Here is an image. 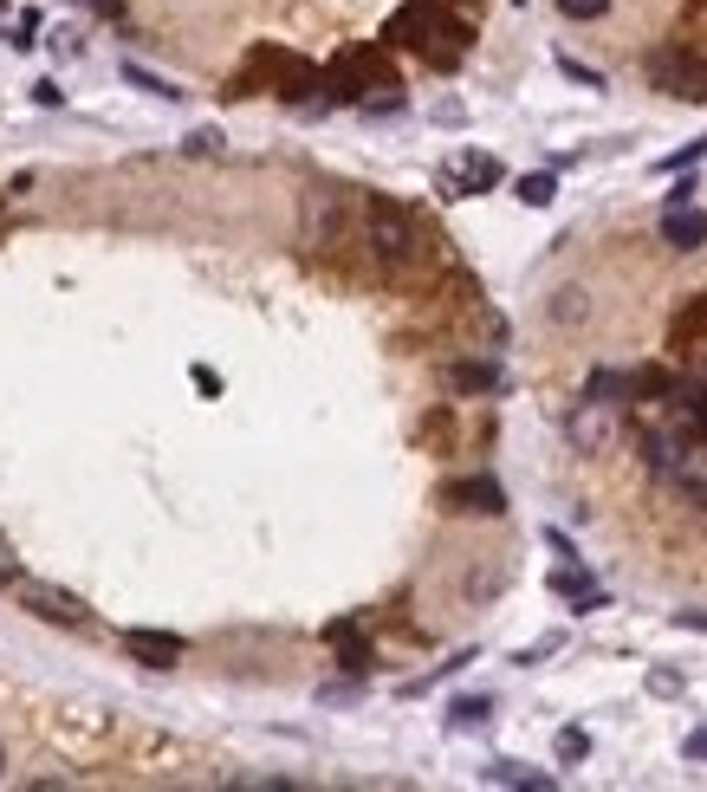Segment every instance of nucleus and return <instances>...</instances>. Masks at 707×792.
Masks as SVG:
<instances>
[{
    "label": "nucleus",
    "instance_id": "14",
    "mask_svg": "<svg viewBox=\"0 0 707 792\" xmlns=\"http://www.w3.org/2000/svg\"><path fill=\"white\" fill-rule=\"evenodd\" d=\"M552 591L571 598L578 610H597V604H603V591L591 585V571H585V566H559V571H552Z\"/></svg>",
    "mask_w": 707,
    "mask_h": 792
},
{
    "label": "nucleus",
    "instance_id": "34",
    "mask_svg": "<svg viewBox=\"0 0 707 792\" xmlns=\"http://www.w3.org/2000/svg\"><path fill=\"white\" fill-rule=\"evenodd\" d=\"M701 378H707V364H701Z\"/></svg>",
    "mask_w": 707,
    "mask_h": 792
},
{
    "label": "nucleus",
    "instance_id": "32",
    "mask_svg": "<svg viewBox=\"0 0 707 792\" xmlns=\"http://www.w3.org/2000/svg\"><path fill=\"white\" fill-rule=\"evenodd\" d=\"M91 7H98V13H117V7H124V0H91Z\"/></svg>",
    "mask_w": 707,
    "mask_h": 792
},
{
    "label": "nucleus",
    "instance_id": "10",
    "mask_svg": "<svg viewBox=\"0 0 707 792\" xmlns=\"http://www.w3.org/2000/svg\"><path fill=\"white\" fill-rule=\"evenodd\" d=\"M564 429H571V442H578V449L591 454V449H603V442L617 436V410H610V403H591V397H585V403L571 410V422H564Z\"/></svg>",
    "mask_w": 707,
    "mask_h": 792
},
{
    "label": "nucleus",
    "instance_id": "22",
    "mask_svg": "<svg viewBox=\"0 0 707 792\" xmlns=\"http://www.w3.org/2000/svg\"><path fill=\"white\" fill-rule=\"evenodd\" d=\"M552 319H559V325H571V319H585V293H578V286H564V293H559V305H552Z\"/></svg>",
    "mask_w": 707,
    "mask_h": 792
},
{
    "label": "nucleus",
    "instance_id": "26",
    "mask_svg": "<svg viewBox=\"0 0 707 792\" xmlns=\"http://www.w3.org/2000/svg\"><path fill=\"white\" fill-rule=\"evenodd\" d=\"M649 688H656V695H681V676H675V669H656V676H649Z\"/></svg>",
    "mask_w": 707,
    "mask_h": 792
},
{
    "label": "nucleus",
    "instance_id": "33",
    "mask_svg": "<svg viewBox=\"0 0 707 792\" xmlns=\"http://www.w3.org/2000/svg\"><path fill=\"white\" fill-rule=\"evenodd\" d=\"M0 773H7V747H0Z\"/></svg>",
    "mask_w": 707,
    "mask_h": 792
},
{
    "label": "nucleus",
    "instance_id": "4",
    "mask_svg": "<svg viewBox=\"0 0 707 792\" xmlns=\"http://www.w3.org/2000/svg\"><path fill=\"white\" fill-rule=\"evenodd\" d=\"M500 183H507V169H500V163H493L487 150L454 156V163H448L442 176H435V189L454 195V202H461V195H487V189H500Z\"/></svg>",
    "mask_w": 707,
    "mask_h": 792
},
{
    "label": "nucleus",
    "instance_id": "18",
    "mask_svg": "<svg viewBox=\"0 0 707 792\" xmlns=\"http://www.w3.org/2000/svg\"><path fill=\"white\" fill-rule=\"evenodd\" d=\"M695 339H707V293H701L695 305H688L681 319H675V351H688Z\"/></svg>",
    "mask_w": 707,
    "mask_h": 792
},
{
    "label": "nucleus",
    "instance_id": "28",
    "mask_svg": "<svg viewBox=\"0 0 707 792\" xmlns=\"http://www.w3.org/2000/svg\"><path fill=\"white\" fill-rule=\"evenodd\" d=\"M195 390H202V397H222V378H215L208 364H195Z\"/></svg>",
    "mask_w": 707,
    "mask_h": 792
},
{
    "label": "nucleus",
    "instance_id": "31",
    "mask_svg": "<svg viewBox=\"0 0 707 792\" xmlns=\"http://www.w3.org/2000/svg\"><path fill=\"white\" fill-rule=\"evenodd\" d=\"M681 754H688V760H707V727H695V734H688V747H681Z\"/></svg>",
    "mask_w": 707,
    "mask_h": 792
},
{
    "label": "nucleus",
    "instance_id": "15",
    "mask_svg": "<svg viewBox=\"0 0 707 792\" xmlns=\"http://www.w3.org/2000/svg\"><path fill=\"white\" fill-rule=\"evenodd\" d=\"M487 780H493V786H532V792L552 786V773H532V766H520V760H493Z\"/></svg>",
    "mask_w": 707,
    "mask_h": 792
},
{
    "label": "nucleus",
    "instance_id": "5",
    "mask_svg": "<svg viewBox=\"0 0 707 792\" xmlns=\"http://www.w3.org/2000/svg\"><path fill=\"white\" fill-rule=\"evenodd\" d=\"M20 604H27L33 617H46V624H66V630H85V624H91V610H85L72 591H59V585H39V578H27V585H20Z\"/></svg>",
    "mask_w": 707,
    "mask_h": 792
},
{
    "label": "nucleus",
    "instance_id": "13",
    "mask_svg": "<svg viewBox=\"0 0 707 792\" xmlns=\"http://www.w3.org/2000/svg\"><path fill=\"white\" fill-rule=\"evenodd\" d=\"M500 364H493V358H468V364H448V390H461V397H493V390H500Z\"/></svg>",
    "mask_w": 707,
    "mask_h": 792
},
{
    "label": "nucleus",
    "instance_id": "3",
    "mask_svg": "<svg viewBox=\"0 0 707 792\" xmlns=\"http://www.w3.org/2000/svg\"><path fill=\"white\" fill-rule=\"evenodd\" d=\"M364 241H371V254L383 261V273L422 266V254H429L422 222H415L403 202H390V195H371V208H364Z\"/></svg>",
    "mask_w": 707,
    "mask_h": 792
},
{
    "label": "nucleus",
    "instance_id": "27",
    "mask_svg": "<svg viewBox=\"0 0 707 792\" xmlns=\"http://www.w3.org/2000/svg\"><path fill=\"white\" fill-rule=\"evenodd\" d=\"M13 578H20V559H13V546L0 539V585H13Z\"/></svg>",
    "mask_w": 707,
    "mask_h": 792
},
{
    "label": "nucleus",
    "instance_id": "19",
    "mask_svg": "<svg viewBox=\"0 0 707 792\" xmlns=\"http://www.w3.org/2000/svg\"><path fill=\"white\" fill-rule=\"evenodd\" d=\"M552 754H559V766H578V760L591 754V734H585V727H559V741H552Z\"/></svg>",
    "mask_w": 707,
    "mask_h": 792
},
{
    "label": "nucleus",
    "instance_id": "25",
    "mask_svg": "<svg viewBox=\"0 0 707 792\" xmlns=\"http://www.w3.org/2000/svg\"><path fill=\"white\" fill-rule=\"evenodd\" d=\"M559 72H564V78H578V85H591V91L603 85V72H591V66H578V59H559Z\"/></svg>",
    "mask_w": 707,
    "mask_h": 792
},
{
    "label": "nucleus",
    "instance_id": "30",
    "mask_svg": "<svg viewBox=\"0 0 707 792\" xmlns=\"http://www.w3.org/2000/svg\"><path fill=\"white\" fill-rule=\"evenodd\" d=\"M675 630H707V610H675Z\"/></svg>",
    "mask_w": 707,
    "mask_h": 792
},
{
    "label": "nucleus",
    "instance_id": "2",
    "mask_svg": "<svg viewBox=\"0 0 707 792\" xmlns=\"http://www.w3.org/2000/svg\"><path fill=\"white\" fill-rule=\"evenodd\" d=\"M254 85L279 91L286 105H312V98H318V85H325V72H318L312 59L286 52V46H254V52H247V66L227 78V98H254Z\"/></svg>",
    "mask_w": 707,
    "mask_h": 792
},
{
    "label": "nucleus",
    "instance_id": "16",
    "mask_svg": "<svg viewBox=\"0 0 707 792\" xmlns=\"http://www.w3.org/2000/svg\"><path fill=\"white\" fill-rule=\"evenodd\" d=\"M513 195H520L526 208H546V202L559 195V176H552V169H532V176H520V183H513Z\"/></svg>",
    "mask_w": 707,
    "mask_h": 792
},
{
    "label": "nucleus",
    "instance_id": "1",
    "mask_svg": "<svg viewBox=\"0 0 707 792\" xmlns=\"http://www.w3.org/2000/svg\"><path fill=\"white\" fill-rule=\"evenodd\" d=\"M468 20H454L442 0H403L390 20H383V46H415L429 66H461V52H468Z\"/></svg>",
    "mask_w": 707,
    "mask_h": 792
},
{
    "label": "nucleus",
    "instance_id": "12",
    "mask_svg": "<svg viewBox=\"0 0 707 792\" xmlns=\"http://www.w3.org/2000/svg\"><path fill=\"white\" fill-rule=\"evenodd\" d=\"M585 397L623 410V403H642V383H636V371H591V378H585Z\"/></svg>",
    "mask_w": 707,
    "mask_h": 792
},
{
    "label": "nucleus",
    "instance_id": "29",
    "mask_svg": "<svg viewBox=\"0 0 707 792\" xmlns=\"http://www.w3.org/2000/svg\"><path fill=\"white\" fill-rule=\"evenodd\" d=\"M33 98H39V105H46V111H52V105H66V91H59L52 78H46V85H33Z\"/></svg>",
    "mask_w": 707,
    "mask_h": 792
},
{
    "label": "nucleus",
    "instance_id": "6",
    "mask_svg": "<svg viewBox=\"0 0 707 792\" xmlns=\"http://www.w3.org/2000/svg\"><path fill=\"white\" fill-rule=\"evenodd\" d=\"M442 507H454V514H507V493H500L493 475H468V481L442 488Z\"/></svg>",
    "mask_w": 707,
    "mask_h": 792
},
{
    "label": "nucleus",
    "instance_id": "24",
    "mask_svg": "<svg viewBox=\"0 0 707 792\" xmlns=\"http://www.w3.org/2000/svg\"><path fill=\"white\" fill-rule=\"evenodd\" d=\"M701 156H707V137H695V144H688V150L662 156V169H669V176H675V169H688V163H701Z\"/></svg>",
    "mask_w": 707,
    "mask_h": 792
},
{
    "label": "nucleus",
    "instance_id": "11",
    "mask_svg": "<svg viewBox=\"0 0 707 792\" xmlns=\"http://www.w3.org/2000/svg\"><path fill=\"white\" fill-rule=\"evenodd\" d=\"M662 241H669L675 254H695L707 241V215L695 208V202H675V208H662Z\"/></svg>",
    "mask_w": 707,
    "mask_h": 792
},
{
    "label": "nucleus",
    "instance_id": "23",
    "mask_svg": "<svg viewBox=\"0 0 707 792\" xmlns=\"http://www.w3.org/2000/svg\"><path fill=\"white\" fill-rule=\"evenodd\" d=\"M188 156H208V150H222V130L208 124V130H188V144H183Z\"/></svg>",
    "mask_w": 707,
    "mask_h": 792
},
{
    "label": "nucleus",
    "instance_id": "7",
    "mask_svg": "<svg viewBox=\"0 0 707 792\" xmlns=\"http://www.w3.org/2000/svg\"><path fill=\"white\" fill-rule=\"evenodd\" d=\"M325 643H337V669H344V676H371L376 669V649L364 643V624H357V617L325 624Z\"/></svg>",
    "mask_w": 707,
    "mask_h": 792
},
{
    "label": "nucleus",
    "instance_id": "21",
    "mask_svg": "<svg viewBox=\"0 0 707 792\" xmlns=\"http://www.w3.org/2000/svg\"><path fill=\"white\" fill-rule=\"evenodd\" d=\"M559 13H564V20H603L610 0H559Z\"/></svg>",
    "mask_w": 707,
    "mask_h": 792
},
{
    "label": "nucleus",
    "instance_id": "8",
    "mask_svg": "<svg viewBox=\"0 0 707 792\" xmlns=\"http://www.w3.org/2000/svg\"><path fill=\"white\" fill-rule=\"evenodd\" d=\"M669 481L688 493L695 507H707V436H695V429H688V442H681V454H675Z\"/></svg>",
    "mask_w": 707,
    "mask_h": 792
},
{
    "label": "nucleus",
    "instance_id": "20",
    "mask_svg": "<svg viewBox=\"0 0 707 792\" xmlns=\"http://www.w3.org/2000/svg\"><path fill=\"white\" fill-rule=\"evenodd\" d=\"M124 85H137V91H149V98H183L169 78H156V72H144V66H124Z\"/></svg>",
    "mask_w": 707,
    "mask_h": 792
},
{
    "label": "nucleus",
    "instance_id": "17",
    "mask_svg": "<svg viewBox=\"0 0 707 792\" xmlns=\"http://www.w3.org/2000/svg\"><path fill=\"white\" fill-rule=\"evenodd\" d=\"M487 715H493V702H487V695H461V702L448 708V727H454V734H468V727H487Z\"/></svg>",
    "mask_w": 707,
    "mask_h": 792
},
{
    "label": "nucleus",
    "instance_id": "35",
    "mask_svg": "<svg viewBox=\"0 0 707 792\" xmlns=\"http://www.w3.org/2000/svg\"><path fill=\"white\" fill-rule=\"evenodd\" d=\"M520 7H526V0H520Z\"/></svg>",
    "mask_w": 707,
    "mask_h": 792
},
{
    "label": "nucleus",
    "instance_id": "9",
    "mask_svg": "<svg viewBox=\"0 0 707 792\" xmlns=\"http://www.w3.org/2000/svg\"><path fill=\"white\" fill-rule=\"evenodd\" d=\"M188 643L176 630H124V656H137L144 669H169V663H183Z\"/></svg>",
    "mask_w": 707,
    "mask_h": 792
}]
</instances>
